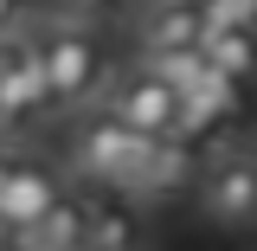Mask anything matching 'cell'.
I'll use <instances>...</instances> for the list:
<instances>
[{
  "label": "cell",
  "mask_w": 257,
  "mask_h": 251,
  "mask_svg": "<svg viewBox=\"0 0 257 251\" xmlns=\"http://www.w3.org/2000/svg\"><path fill=\"white\" fill-rule=\"evenodd\" d=\"M32 39H39V64H45V116H77L84 103L103 97L109 71H103V45H96L90 20L58 13V20H39Z\"/></svg>",
  "instance_id": "obj_1"
},
{
  "label": "cell",
  "mask_w": 257,
  "mask_h": 251,
  "mask_svg": "<svg viewBox=\"0 0 257 251\" xmlns=\"http://www.w3.org/2000/svg\"><path fill=\"white\" fill-rule=\"evenodd\" d=\"M58 174L45 168V161H26L13 155V168H7V181H0V225L20 238V232H32V225L45 219V206L58 200Z\"/></svg>",
  "instance_id": "obj_6"
},
{
  "label": "cell",
  "mask_w": 257,
  "mask_h": 251,
  "mask_svg": "<svg viewBox=\"0 0 257 251\" xmlns=\"http://www.w3.org/2000/svg\"><path fill=\"white\" fill-rule=\"evenodd\" d=\"M20 238H26V245H39V251H52V245H84V238H90V206L58 193V200L45 206V219L32 225V232H20Z\"/></svg>",
  "instance_id": "obj_10"
},
{
  "label": "cell",
  "mask_w": 257,
  "mask_h": 251,
  "mask_svg": "<svg viewBox=\"0 0 257 251\" xmlns=\"http://www.w3.org/2000/svg\"><path fill=\"white\" fill-rule=\"evenodd\" d=\"M219 20H244V26H257V0H206Z\"/></svg>",
  "instance_id": "obj_12"
},
{
  "label": "cell",
  "mask_w": 257,
  "mask_h": 251,
  "mask_svg": "<svg viewBox=\"0 0 257 251\" xmlns=\"http://www.w3.org/2000/svg\"><path fill=\"white\" fill-rule=\"evenodd\" d=\"M116 7H122V0H71V13H77V20H109V13H116Z\"/></svg>",
  "instance_id": "obj_13"
},
{
  "label": "cell",
  "mask_w": 257,
  "mask_h": 251,
  "mask_svg": "<svg viewBox=\"0 0 257 251\" xmlns=\"http://www.w3.org/2000/svg\"><path fill=\"white\" fill-rule=\"evenodd\" d=\"M20 32V0H0V39Z\"/></svg>",
  "instance_id": "obj_14"
},
{
  "label": "cell",
  "mask_w": 257,
  "mask_h": 251,
  "mask_svg": "<svg viewBox=\"0 0 257 251\" xmlns=\"http://www.w3.org/2000/svg\"><path fill=\"white\" fill-rule=\"evenodd\" d=\"M206 58L219 64V71H231L238 84H251V77H257V26L219 20V13H212V26H206Z\"/></svg>",
  "instance_id": "obj_9"
},
{
  "label": "cell",
  "mask_w": 257,
  "mask_h": 251,
  "mask_svg": "<svg viewBox=\"0 0 257 251\" xmlns=\"http://www.w3.org/2000/svg\"><path fill=\"white\" fill-rule=\"evenodd\" d=\"M161 135H142L135 123H122L103 97L77 110V123H71V168L84 174V181H103V187H135V174H142V161L155 148Z\"/></svg>",
  "instance_id": "obj_2"
},
{
  "label": "cell",
  "mask_w": 257,
  "mask_h": 251,
  "mask_svg": "<svg viewBox=\"0 0 257 251\" xmlns=\"http://www.w3.org/2000/svg\"><path fill=\"white\" fill-rule=\"evenodd\" d=\"M193 187V148H180L174 135H161L155 148H148V161H142V174H135V187L142 200H167V193H187Z\"/></svg>",
  "instance_id": "obj_8"
},
{
  "label": "cell",
  "mask_w": 257,
  "mask_h": 251,
  "mask_svg": "<svg viewBox=\"0 0 257 251\" xmlns=\"http://www.w3.org/2000/svg\"><path fill=\"white\" fill-rule=\"evenodd\" d=\"M103 103H109L122 123H135L142 135H180V91H174L148 58L128 64L122 77H109V84H103Z\"/></svg>",
  "instance_id": "obj_4"
},
{
  "label": "cell",
  "mask_w": 257,
  "mask_h": 251,
  "mask_svg": "<svg viewBox=\"0 0 257 251\" xmlns=\"http://www.w3.org/2000/svg\"><path fill=\"white\" fill-rule=\"evenodd\" d=\"M199 206L219 225H251L257 219V148L251 155H212L199 174Z\"/></svg>",
  "instance_id": "obj_5"
},
{
  "label": "cell",
  "mask_w": 257,
  "mask_h": 251,
  "mask_svg": "<svg viewBox=\"0 0 257 251\" xmlns=\"http://www.w3.org/2000/svg\"><path fill=\"white\" fill-rule=\"evenodd\" d=\"M39 123H45V64H39V39L26 26L0 39V135L20 142Z\"/></svg>",
  "instance_id": "obj_3"
},
{
  "label": "cell",
  "mask_w": 257,
  "mask_h": 251,
  "mask_svg": "<svg viewBox=\"0 0 257 251\" xmlns=\"http://www.w3.org/2000/svg\"><path fill=\"white\" fill-rule=\"evenodd\" d=\"M142 238V213L128 206V200H96L90 206V251H109V245H135Z\"/></svg>",
  "instance_id": "obj_11"
},
{
  "label": "cell",
  "mask_w": 257,
  "mask_h": 251,
  "mask_svg": "<svg viewBox=\"0 0 257 251\" xmlns=\"http://www.w3.org/2000/svg\"><path fill=\"white\" fill-rule=\"evenodd\" d=\"M206 26H212L206 0H148V13H142V52L206 45Z\"/></svg>",
  "instance_id": "obj_7"
}]
</instances>
